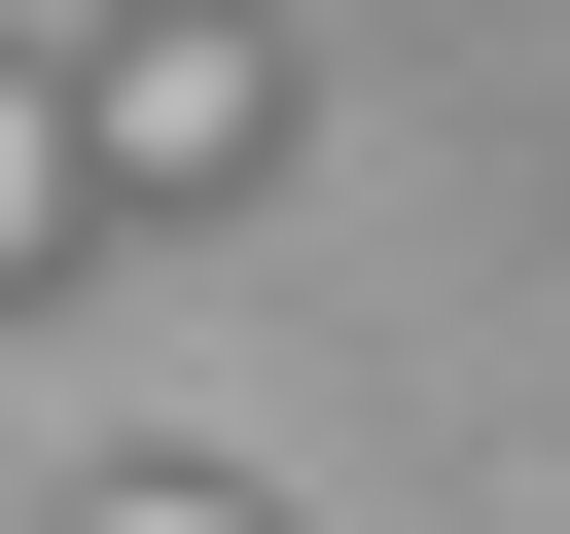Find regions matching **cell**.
<instances>
[{
  "label": "cell",
  "mask_w": 570,
  "mask_h": 534,
  "mask_svg": "<svg viewBox=\"0 0 570 534\" xmlns=\"http://www.w3.org/2000/svg\"><path fill=\"white\" fill-rule=\"evenodd\" d=\"M71 142L178 214V178H249V142H285V36H107V71H71Z\"/></svg>",
  "instance_id": "6da1fadb"
},
{
  "label": "cell",
  "mask_w": 570,
  "mask_h": 534,
  "mask_svg": "<svg viewBox=\"0 0 570 534\" xmlns=\"http://www.w3.org/2000/svg\"><path fill=\"white\" fill-rule=\"evenodd\" d=\"M71 214H107V142H71V71H0V285H36Z\"/></svg>",
  "instance_id": "7a4b0ae2"
},
{
  "label": "cell",
  "mask_w": 570,
  "mask_h": 534,
  "mask_svg": "<svg viewBox=\"0 0 570 534\" xmlns=\"http://www.w3.org/2000/svg\"><path fill=\"white\" fill-rule=\"evenodd\" d=\"M71 534H249V498H214V463H107V498H71Z\"/></svg>",
  "instance_id": "3957f363"
}]
</instances>
